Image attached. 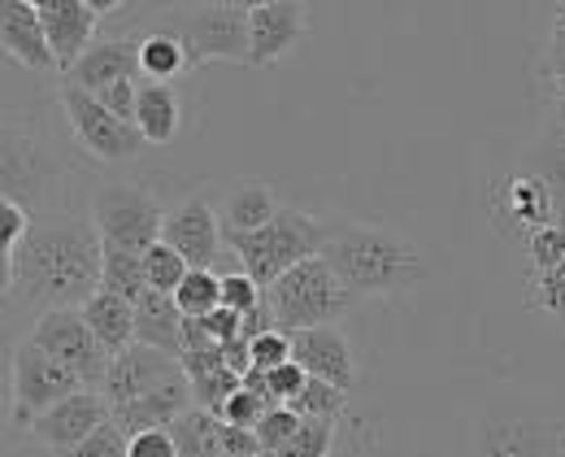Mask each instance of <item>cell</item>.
Wrapping results in <instances>:
<instances>
[{
    "mask_svg": "<svg viewBox=\"0 0 565 457\" xmlns=\"http://www.w3.org/2000/svg\"><path fill=\"white\" fill-rule=\"evenodd\" d=\"M31 344H40L49 358H57L62 366H71L74 375L83 380V387H105V375H109V353L100 349V340L92 336V327H87V318H83V309H49V313H40L35 318V327H31V336H26Z\"/></svg>",
    "mask_w": 565,
    "mask_h": 457,
    "instance_id": "obj_11",
    "label": "cell"
},
{
    "mask_svg": "<svg viewBox=\"0 0 565 457\" xmlns=\"http://www.w3.org/2000/svg\"><path fill=\"white\" fill-rule=\"evenodd\" d=\"M266 301V288L257 284V279H248L244 270H222V309H231V313H253L257 305Z\"/></svg>",
    "mask_w": 565,
    "mask_h": 457,
    "instance_id": "obj_38",
    "label": "cell"
},
{
    "mask_svg": "<svg viewBox=\"0 0 565 457\" xmlns=\"http://www.w3.org/2000/svg\"><path fill=\"white\" fill-rule=\"evenodd\" d=\"M201 331H205V340L210 344H235L239 340V313H231V309H213L210 318H192Z\"/></svg>",
    "mask_w": 565,
    "mask_h": 457,
    "instance_id": "obj_45",
    "label": "cell"
},
{
    "mask_svg": "<svg viewBox=\"0 0 565 457\" xmlns=\"http://www.w3.org/2000/svg\"><path fill=\"white\" fill-rule=\"evenodd\" d=\"M136 127L148 145H170L183 127V100L174 83H140V109H136Z\"/></svg>",
    "mask_w": 565,
    "mask_h": 457,
    "instance_id": "obj_25",
    "label": "cell"
},
{
    "mask_svg": "<svg viewBox=\"0 0 565 457\" xmlns=\"http://www.w3.org/2000/svg\"><path fill=\"white\" fill-rule=\"evenodd\" d=\"M122 78H143L140 75V35H100V40L87 49V57H83L62 83L100 96L105 87H114V83H122Z\"/></svg>",
    "mask_w": 565,
    "mask_h": 457,
    "instance_id": "obj_19",
    "label": "cell"
},
{
    "mask_svg": "<svg viewBox=\"0 0 565 457\" xmlns=\"http://www.w3.org/2000/svg\"><path fill=\"white\" fill-rule=\"evenodd\" d=\"M174 445H179V457H222V432H226V423L210 414V410H188L174 427Z\"/></svg>",
    "mask_w": 565,
    "mask_h": 457,
    "instance_id": "obj_29",
    "label": "cell"
},
{
    "mask_svg": "<svg viewBox=\"0 0 565 457\" xmlns=\"http://www.w3.org/2000/svg\"><path fill=\"white\" fill-rule=\"evenodd\" d=\"M500 196H504V210H509V231H526V240L535 231L562 223L557 210H553V201H548V192H544V183L535 174H526V170L513 174V179H504Z\"/></svg>",
    "mask_w": 565,
    "mask_h": 457,
    "instance_id": "obj_24",
    "label": "cell"
},
{
    "mask_svg": "<svg viewBox=\"0 0 565 457\" xmlns=\"http://www.w3.org/2000/svg\"><path fill=\"white\" fill-rule=\"evenodd\" d=\"M226 248L239 257V270L248 279H257L262 288H275L287 270H296L300 262L322 257L327 240H331V223L313 219L296 205H282L279 219L270 227L253 231V235H222Z\"/></svg>",
    "mask_w": 565,
    "mask_h": 457,
    "instance_id": "obj_5",
    "label": "cell"
},
{
    "mask_svg": "<svg viewBox=\"0 0 565 457\" xmlns=\"http://www.w3.org/2000/svg\"><path fill=\"white\" fill-rule=\"evenodd\" d=\"M161 244H170L192 270H217L222 275L226 240H222V219H217V205H213L210 192H192L174 210H166Z\"/></svg>",
    "mask_w": 565,
    "mask_h": 457,
    "instance_id": "obj_12",
    "label": "cell"
},
{
    "mask_svg": "<svg viewBox=\"0 0 565 457\" xmlns=\"http://www.w3.org/2000/svg\"><path fill=\"white\" fill-rule=\"evenodd\" d=\"M531 305L565 322V266L548 270V275H531Z\"/></svg>",
    "mask_w": 565,
    "mask_h": 457,
    "instance_id": "obj_39",
    "label": "cell"
},
{
    "mask_svg": "<svg viewBox=\"0 0 565 457\" xmlns=\"http://www.w3.org/2000/svg\"><path fill=\"white\" fill-rule=\"evenodd\" d=\"M62 457H127V436L114 427V418L92 436V440H83L78 449H71V454Z\"/></svg>",
    "mask_w": 565,
    "mask_h": 457,
    "instance_id": "obj_43",
    "label": "cell"
},
{
    "mask_svg": "<svg viewBox=\"0 0 565 457\" xmlns=\"http://www.w3.org/2000/svg\"><path fill=\"white\" fill-rule=\"evenodd\" d=\"M540 78L548 87V109H553L548 123H562L565 127V0L553 4L548 44H544V57H540Z\"/></svg>",
    "mask_w": 565,
    "mask_h": 457,
    "instance_id": "obj_28",
    "label": "cell"
},
{
    "mask_svg": "<svg viewBox=\"0 0 565 457\" xmlns=\"http://www.w3.org/2000/svg\"><path fill=\"white\" fill-rule=\"evenodd\" d=\"M526 253H531V275H548V270H562L565 266V223L535 231L526 240Z\"/></svg>",
    "mask_w": 565,
    "mask_h": 457,
    "instance_id": "obj_35",
    "label": "cell"
},
{
    "mask_svg": "<svg viewBox=\"0 0 565 457\" xmlns=\"http://www.w3.org/2000/svg\"><path fill=\"white\" fill-rule=\"evenodd\" d=\"M0 44H4V57L31 75H62L35 0H4L0 4Z\"/></svg>",
    "mask_w": 565,
    "mask_h": 457,
    "instance_id": "obj_15",
    "label": "cell"
},
{
    "mask_svg": "<svg viewBox=\"0 0 565 457\" xmlns=\"http://www.w3.org/2000/svg\"><path fill=\"white\" fill-rule=\"evenodd\" d=\"M127 457H179L174 432H140V436H131Z\"/></svg>",
    "mask_w": 565,
    "mask_h": 457,
    "instance_id": "obj_46",
    "label": "cell"
},
{
    "mask_svg": "<svg viewBox=\"0 0 565 457\" xmlns=\"http://www.w3.org/2000/svg\"><path fill=\"white\" fill-rule=\"evenodd\" d=\"M143 31L174 35L192 66L205 62H248L253 44V4L213 0V4H166L157 13H143Z\"/></svg>",
    "mask_w": 565,
    "mask_h": 457,
    "instance_id": "obj_3",
    "label": "cell"
},
{
    "mask_svg": "<svg viewBox=\"0 0 565 457\" xmlns=\"http://www.w3.org/2000/svg\"><path fill=\"white\" fill-rule=\"evenodd\" d=\"M40 4V18H44V31H49V44L57 53V66L62 78L71 75L74 66L87 57V49L100 40V22L122 9L118 0H35Z\"/></svg>",
    "mask_w": 565,
    "mask_h": 457,
    "instance_id": "obj_13",
    "label": "cell"
},
{
    "mask_svg": "<svg viewBox=\"0 0 565 457\" xmlns=\"http://www.w3.org/2000/svg\"><path fill=\"white\" fill-rule=\"evenodd\" d=\"M92 223L105 244L148 253L152 244H161L166 210L143 183H100L92 192Z\"/></svg>",
    "mask_w": 565,
    "mask_h": 457,
    "instance_id": "obj_7",
    "label": "cell"
},
{
    "mask_svg": "<svg viewBox=\"0 0 565 457\" xmlns=\"http://www.w3.org/2000/svg\"><path fill=\"white\" fill-rule=\"evenodd\" d=\"M143 275H148V293H166L174 297L183 288V279L192 275V266L170 248V244H152L143 253Z\"/></svg>",
    "mask_w": 565,
    "mask_h": 457,
    "instance_id": "obj_31",
    "label": "cell"
},
{
    "mask_svg": "<svg viewBox=\"0 0 565 457\" xmlns=\"http://www.w3.org/2000/svg\"><path fill=\"white\" fill-rule=\"evenodd\" d=\"M83 318H87L92 336L100 340V349H105L109 358H122V353L136 344V305L114 297V293H105V288L83 305Z\"/></svg>",
    "mask_w": 565,
    "mask_h": 457,
    "instance_id": "obj_23",
    "label": "cell"
},
{
    "mask_svg": "<svg viewBox=\"0 0 565 457\" xmlns=\"http://www.w3.org/2000/svg\"><path fill=\"white\" fill-rule=\"evenodd\" d=\"M562 457H565V445H562Z\"/></svg>",
    "mask_w": 565,
    "mask_h": 457,
    "instance_id": "obj_48",
    "label": "cell"
},
{
    "mask_svg": "<svg viewBox=\"0 0 565 457\" xmlns=\"http://www.w3.org/2000/svg\"><path fill=\"white\" fill-rule=\"evenodd\" d=\"M282 201L275 196L270 183L262 179H239L231 183V192L222 196L217 205V219H222V235H253V231L270 227L279 219Z\"/></svg>",
    "mask_w": 565,
    "mask_h": 457,
    "instance_id": "obj_21",
    "label": "cell"
},
{
    "mask_svg": "<svg viewBox=\"0 0 565 457\" xmlns=\"http://www.w3.org/2000/svg\"><path fill=\"white\" fill-rule=\"evenodd\" d=\"M105 293L122 297V301L140 305L148 293V275H143V253L131 248H118V244H105Z\"/></svg>",
    "mask_w": 565,
    "mask_h": 457,
    "instance_id": "obj_30",
    "label": "cell"
},
{
    "mask_svg": "<svg viewBox=\"0 0 565 457\" xmlns=\"http://www.w3.org/2000/svg\"><path fill=\"white\" fill-rule=\"evenodd\" d=\"M565 414L526 392H504L475 423V457H562Z\"/></svg>",
    "mask_w": 565,
    "mask_h": 457,
    "instance_id": "obj_4",
    "label": "cell"
},
{
    "mask_svg": "<svg viewBox=\"0 0 565 457\" xmlns=\"http://www.w3.org/2000/svg\"><path fill=\"white\" fill-rule=\"evenodd\" d=\"M105 284V240L92 219L71 210H40L26 240L4 262V301L9 309L49 313V309H83Z\"/></svg>",
    "mask_w": 565,
    "mask_h": 457,
    "instance_id": "obj_1",
    "label": "cell"
},
{
    "mask_svg": "<svg viewBox=\"0 0 565 457\" xmlns=\"http://www.w3.org/2000/svg\"><path fill=\"white\" fill-rule=\"evenodd\" d=\"M196 71L188 49L174 40V35H161V31H140V75L148 83H174L179 75Z\"/></svg>",
    "mask_w": 565,
    "mask_h": 457,
    "instance_id": "obj_27",
    "label": "cell"
},
{
    "mask_svg": "<svg viewBox=\"0 0 565 457\" xmlns=\"http://www.w3.org/2000/svg\"><path fill=\"white\" fill-rule=\"evenodd\" d=\"M109 418H114L109 401L96 387H78L74 396H66L62 405H53L44 418L31 423V440L44 445L49 454L62 457L71 454V449H78L83 440H92Z\"/></svg>",
    "mask_w": 565,
    "mask_h": 457,
    "instance_id": "obj_14",
    "label": "cell"
},
{
    "mask_svg": "<svg viewBox=\"0 0 565 457\" xmlns=\"http://www.w3.org/2000/svg\"><path fill=\"white\" fill-rule=\"evenodd\" d=\"M275 410V401L270 396H262V392H248V387H239L231 401H226V410L217 414L226 427H239V432H257L262 423H266V414Z\"/></svg>",
    "mask_w": 565,
    "mask_h": 457,
    "instance_id": "obj_34",
    "label": "cell"
},
{
    "mask_svg": "<svg viewBox=\"0 0 565 457\" xmlns=\"http://www.w3.org/2000/svg\"><path fill=\"white\" fill-rule=\"evenodd\" d=\"M266 305L275 309L279 331L296 336L309 327H335L356 305V297L335 279V270L322 257H313L287 270L275 288H266Z\"/></svg>",
    "mask_w": 565,
    "mask_h": 457,
    "instance_id": "obj_6",
    "label": "cell"
},
{
    "mask_svg": "<svg viewBox=\"0 0 565 457\" xmlns=\"http://www.w3.org/2000/svg\"><path fill=\"white\" fill-rule=\"evenodd\" d=\"M62 174V157L53 149V140L44 131H35L26 118H9L4 123V166H0V179H4V201H18L26 205L31 214H40V196L57 183Z\"/></svg>",
    "mask_w": 565,
    "mask_h": 457,
    "instance_id": "obj_10",
    "label": "cell"
},
{
    "mask_svg": "<svg viewBox=\"0 0 565 457\" xmlns=\"http://www.w3.org/2000/svg\"><path fill=\"white\" fill-rule=\"evenodd\" d=\"M291 362L309 375V380L335 383L340 392H353L356 387V358L353 344L344 336V327H309V331H296L291 336Z\"/></svg>",
    "mask_w": 565,
    "mask_h": 457,
    "instance_id": "obj_16",
    "label": "cell"
},
{
    "mask_svg": "<svg viewBox=\"0 0 565 457\" xmlns=\"http://www.w3.org/2000/svg\"><path fill=\"white\" fill-rule=\"evenodd\" d=\"M83 387V380L71 366H62L57 358H49L40 344L22 340L13 344L9 358V401H13V423L31 432L35 418H44L53 405H62L66 396H74Z\"/></svg>",
    "mask_w": 565,
    "mask_h": 457,
    "instance_id": "obj_8",
    "label": "cell"
},
{
    "mask_svg": "<svg viewBox=\"0 0 565 457\" xmlns=\"http://www.w3.org/2000/svg\"><path fill=\"white\" fill-rule=\"evenodd\" d=\"M183 309L174 305V297L166 293H143V301L136 305V344H148V349H161L170 358L183 362Z\"/></svg>",
    "mask_w": 565,
    "mask_h": 457,
    "instance_id": "obj_22",
    "label": "cell"
},
{
    "mask_svg": "<svg viewBox=\"0 0 565 457\" xmlns=\"http://www.w3.org/2000/svg\"><path fill=\"white\" fill-rule=\"evenodd\" d=\"M287 410H296L300 418H327V423H340L344 410H349V392H340L335 383L309 380L305 383V392H300Z\"/></svg>",
    "mask_w": 565,
    "mask_h": 457,
    "instance_id": "obj_33",
    "label": "cell"
},
{
    "mask_svg": "<svg viewBox=\"0 0 565 457\" xmlns=\"http://www.w3.org/2000/svg\"><path fill=\"white\" fill-rule=\"evenodd\" d=\"M305 383H309V375H305L296 362H282L279 371H266V387H270V396H275L279 405H291V401L305 392Z\"/></svg>",
    "mask_w": 565,
    "mask_h": 457,
    "instance_id": "obj_44",
    "label": "cell"
},
{
    "mask_svg": "<svg viewBox=\"0 0 565 457\" xmlns=\"http://www.w3.org/2000/svg\"><path fill=\"white\" fill-rule=\"evenodd\" d=\"M300 423H305V418H300L296 410H287V405H275V410L266 414V423L253 432V436H257V445H262V454H266V457L282 454V449L291 445V436L300 432Z\"/></svg>",
    "mask_w": 565,
    "mask_h": 457,
    "instance_id": "obj_36",
    "label": "cell"
},
{
    "mask_svg": "<svg viewBox=\"0 0 565 457\" xmlns=\"http://www.w3.org/2000/svg\"><path fill=\"white\" fill-rule=\"evenodd\" d=\"M322 262L335 270V279L356 301H383V297H409L430 279L426 253L374 223H331V240L322 248Z\"/></svg>",
    "mask_w": 565,
    "mask_h": 457,
    "instance_id": "obj_2",
    "label": "cell"
},
{
    "mask_svg": "<svg viewBox=\"0 0 565 457\" xmlns=\"http://www.w3.org/2000/svg\"><path fill=\"white\" fill-rule=\"evenodd\" d=\"M253 353V371H279L282 362H291V336L287 331H266L248 344Z\"/></svg>",
    "mask_w": 565,
    "mask_h": 457,
    "instance_id": "obj_40",
    "label": "cell"
},
{
    "mask_svg": "<svg viewBox=\"0 0 565 457\" xmlns=\"http://www.w3.org/2000/svg\"><path fill=\"white\" fill-rule=\"evenodd\" d=\"M174 305L183 309V318H210L213 309H222V275L217 270H192L183 279V288L174 293Z\"/></svg>",
    "mask_w": 565,
    "mask_h": 457,
    "instance_id": "obj_32",
    "label": "cell"
},
{
    "mask_svg": "<svg viewBox=\"0 0 565 457\" xmlns=\"http://www.w3.org/2000/svg\"><path fill=\"white\" fill-rule=\"evenodd\" d=\"M309 31V9L296 0H266L253 4V44H248V66L266 71L279 66L282 57L300 44V35Z\"/></svg>",
    "mask_w": 565,
    "mask_h": 457,
    "instance_id": "obj_18",
    "label": "cell"
},
{
    "mask_svg": "<svg viewBox=\"0 0 565 457\" xmlns=\"http://www.w3.org/2000/svg\"><path fill=\"white\" fill-rule=\"evenodd\" d=\"M57 96H62V114L71 123L74 140H78V149L87 152V157H96L105 166H127V161H136L148 149L140 127L122 123L118 114H109L92 92H78L71 83H62Z\"/></svg>",
    "mask_w": 565,
    "mask_h": 457,
    "instance_id": "obj_9",
    "label": "cell"
},
{
    "mask_svg": "<svg viewBox=\"0 0 565 457\" xmlns=\"http://www.w3.org/2000/svg\"><path fill=\"white\" fill-rule=\"evenodd\" d=\"M522 170L535 174V179L544 183V192H548L557 219L565 223V127L562 123H548V127L531 140Z\"/></svg>",
    "mask_w": 565,
    "mask_h": 457,
    "instance_id": "obj_26",
    "label": "cell"
},
{
    "mask_svg": "<svg viewBox=\"0 0 565 457\" xmlns=\"http://www.w3.org/2000/svg\"><path fill=\"white\" fill-rule=\"evenodd\" d=\"M266 331H279V318H275V309L262 301L253 313H244V322H239V340L244 344H253L257 336H266Z\"/></svg>",
    "mask_w": 565,
    "mask_h": 457,
    "instance_id": "obj_47",
    "label": "cell"
},
{
    "mask_svg": "<svg viewBox=\"0 0 565 457\" xmlns=\"http://www.w3.org/2000/svg\"><path fill=\"white\" fill-rule=\"evenodd\" d=\"M331 445H335V423H327V418H305L300 432L291 436V445L275 457H331Z\"/></svg>",
    "mask_w": 565,
    "mask_h": 457,
    "instance_id": "obj_37",
    "label": "cell"
},
{
    "mask_svg": "<svg viewBox=\"0 0 565 457\" xmlns=\"http://www.w3.org/2000/svg\"><path fill=\"white\" fill-rule=\"evenodd\" d=\"M31 219H35V214H31L26 205H18V201H0V231H4V235H0V248H4V262H9V257L18 253V244L26 240Z\"/></svg>",
    "mask_w": 565,
    "mask_h": 457,
    "instance_id": "obj_41",
    "label": "cell"
},
{
    "mask_svg": "<svg viewBox=\"0 0 565 457\" xmlns=\"http://www.w3.org/2000/svg\"><path fill=\"white\" fill-rule=\"evenodd\" d=\"M174 375H183L179 358H170L161 349H148V344H131L122 358L109 362L100 396L109 401V410H118V405H131V401H140L148 392H157L161 383H170Z\"/></svg>",
    "mask_w": 565,
    "mask_h": 457,
    "instance_id": "obj_17",
    "label": "cell"
},
{
    "mask_svg": "<svg viewBox=\"0 0 565 457\" xmlns=\"http://www.w3.org/2000/svg\"><path fill=\"white\" fill-rule=\"evenodd\" d=\"M188 410H196V396H192V380H188V371H183V375L161 383L157 392H148L140 401L118 405V410H114V427H118L127 440L140 436V432H170Z\"/></svg>",
    "mask_w": 565,
    "mask_h": 457,
    "instance_id": "obj_20",
    "label": "cell"
},
{
    "mask_svg": "<svg viewBox=\"0 0 565 457\" xmlns=\"http://www.w3.org/2000/svg\"><path fill=\"white\" fill-rule=\"evenodd\" d=\"M140 83L143 78H122V83L105 87L96 100H100L109 114H118L122 123H136V109H140Z\"/></svg>",
    "mask_w": 565,
    "mask_h": 457,
    "instance_id": "obj_42",
    "label": "cell"
}]
</instances>
